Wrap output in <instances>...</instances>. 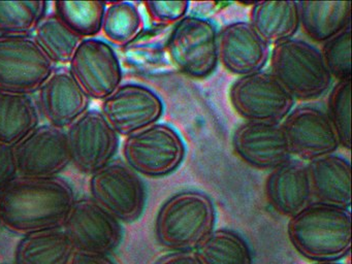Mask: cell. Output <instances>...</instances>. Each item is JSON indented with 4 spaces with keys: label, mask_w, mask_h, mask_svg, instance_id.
Masks as SVG:
<instances>
[{
    "label": "cell",
    "mask_w": 352,
    "mask_h": 264,
    "mask_svg": "<svg viewBox=\"0 0 352 264\" xmlns=\"http://www.w3.org/2000/svg\"><path fill=\"white\" fill-rule=\"evenodd\" d=\"M76 199L74 188L63 177L18 175L0 193L1 226L21 236L61 229Z\"/></svg>",
    "instance_id": "1"
},
{
    "label": "cell",
    "mask_w": 352,
    "mask_h": 264,
    "mask_svg": "<svg viewBox=\"0 0 352 264\" xmlns=\"http://www.w3.org/2000/svg\"><path fill=\"white\" fill-rule=\"evenodd\" d=\"M351 224L349 208L313 201L289 218L287 236L294 250L314 263L339 262L351 251Z\"/></svg>",
    "instance_id": "2"
},
{
    "label": "cell",
    "mask_w": 352,
    "mask_h": 264,
    "mask_svg": "<svg viewBox=\"0 0 352 264\" xmlns=\"http://www.w3.org/2000/svg\"><path fill=\"white\" fill-rule=\"evenodd\" d=\"M215 223V206L209 196L199 191H183L160 206L154 232L164 249L191 252L209 236Z\"/></svg>",
    "instance_id": "3"
},
{
    "label": "cell",
    "mask_w": 352,
    "mask_h": 264,
    "mask_svg": "<svg viewBox=\"0 0 352 264\" xmlns=\"http://www.w3.org/2000/svg\"><path fill=\"white\" fill-rule=\"evenodd\" d=\"M270 65L271 74L294 100H313L322 96L333 80L320 50L302 39H288L274 45Z\"/></svg>",
    "instance_id": "4"
},
{
    "label": "cell",
    "mask_w": 352,
    "mask_h": 264,
    "mask_svg": "<svg viewBox=\"0 0 352 264\" xmlns=\"http://www.w3.org/2000/svg\"><path fill=\"white\" fill-rule=\"evenodd\" d=\"M56 67L32 35L0 34V92L34 94Z\"/></svg>",
    "instance_id": "5"
},
{
    "label": "cell",
    "mask_w": 352,
    "mask_h": 264,
    "mask_svg": "<svg viewBox=\"0 0 352 264\" xmlns=\"http://www.w3.org/2000/svg\"><path fill=\"white\" fill-rule=\"evenodd\" d=\"M124 162L138 175L162 177L176 171L186 155L180 134L168 124H154L125 138Z\"/></svg>",
    "instance_id": "6"
},
{
    "label": "cell",
    "mask_w": 352,
    "mask_h": 264,
    "mask_svg": "<svg viewBox=\"0 0 352 264\" xmlns=\"http://www.w3.org/2000/svg\"><path fill=\"white\" fill-rule=\"evenodd\" d=\"M166 51L181 74L195 80L208 78L219 63L215 25L201 16H184L173 28Z\"/></svg>",
    "instance_id": "7"
},
{
    "label": "cell",
    "mask_w": 352,
    "mask_h": 264,
    "mask_svg": "<svg viewBox=\"0 0 352 264\" xmlns=\"http://www.w3.org/2000/svg\"><path fill=\"white\" fill-rule=\"evenodd\" d=\"M90 198L120 223H133L143 214L146 187L126 163L111 161L90 175Z\"/></svg>",
    "instance_id": "8"
},
{
    "label": "cell",
    "mask_w": 352,
    "mask_h": 264,
    "mask_svg": "<svg viewBox=\"0 0 352 264\" xmlns=\"http://www.w3.org/2000/svg\"><path fill=\"white\" fill-rule=\"evenodd\" d=\"M228 95L234 111L246 122L281 123L294 105V97L267 72L240 76Z\"/></svg>",
    "instance_id": "9"
},
{
    "label": "cell",
    "mask_w": 352,
    "mask_h": 264,
    "mask_svg": "<svg viewBox=\"0 0 352 264\" xmlns=\"http://www.w3.org/2000/svg\"><path fill=\"white\" fill-rule=\"evenodd\" d=\"M71 164L92 175L114 160L119 135L98 109H89L65 129Z\"/></svg>",
    "instance_id": "10"
},
{
    "label": "cell",
    "mask_w": 352,
    "mask_h": 264,
    "mask_svg": "<svg viewBox=\"0 0 352 264\" xmlns=\"http://www.w3.org/2000/svg\"><path fill=\"white\" fill-rule=\"evenodd\" d=\"M67 68L90 99L104 100L122 85L120 60L104 39H82Z\"/></svg>",
    "instance_id": "11"
},
{
    "label": "cell",
    "mask_w": 352,
    "mask_h": 264,
    "mask_svg": "<svg viewBox=\"0 0 352 264\" xmlns=\"http://www.w3.org/2000/svg\"><path fill=\"white\" fill-rule=\"evenodd\" d=\"M63 230L75 252L109 255L122 241L121 223L91 198L76 199Z\"/></svg>",
    "instance_id": "12"
},
{
    "label": "cell",
    "mask_w": 352,
    "mask_h": 264,
    "mask_svg": "<svg viewBox=\"0 0 352 264\" xmlns=\"http://www.w3.org/2000/svg\"><path fill=\"white\" fill-rule=\"evenodd\" d=\"M164 103L154 91L143 85L122 84L102 100L100 113L119 136L131 135L160 121Z\"/></svg>",
    "instance_id": "13"
},
{
    "label": "cell",
    "mask_w": 352,
    "mask_h": 264,
    "mask_svg": "<svg viewBox=\"0 0 352 264\" xmlns=\"http://www.w3.org/2000/svg\"><path fill=\"white\" fill-rule=\"evenodd\" d=\"M14 150L19 177H56L71 164L65 130L50 124H40Z\"/></svg>",
    "instance_id": "14"
},
{
    "label": "cell",
    "mask_w": 352,
    "mask_h": 264,
    "mask_svg": "<svg viewBox=\"0 0 352 264\" xmlns=\"http://www.w3.org/2000/svg\"><path fill=\"white\" fill-rule=\"evenodd\" d=\"M292 156L311 161L335 154L339 140L327 113L304 105L292 109L281 124Z\"/></svg>",
    "instance_id": "15"
},
{
    "label": "cell",
    "mask_w": 352,
    "mask_h": 264,
    "mask_svg": "<svg viewBox=\"0 0 352 264\" xmlns=\"http://www.w3.org/2000/svg\"><path fill=\"white\" fill-rule=\"evenodd\" d=\"M232 142L234 154L253 168L272 170L292 159L281 123L245 122Z\"/></svg>",
    "instance_id": "16"
},
{
    "label": "cell",
    "mask_w": 352,
    "mask_h": 264,
    "mask_svg": "<svg viewBox=\"0 0 352 264\" xmlns=\"http://www.w3.org/2000/svg\"><path fill=\"white\" fill-rule=\"evenodd\" d=\"M87 96L69 68L56 67L36 92V107L47 124L65 130L90 109Z\"/></svg>",
    "instance_id": "17"
},
{
    "label": "cell",
    "mask_w": 352,
    "mask_h": 264,
    "mask_svg": "<svg viewBox=\"0 0 352 264\" xmlns=\"http://www.w3.org/2000/svg\"><path fill=\"white\" fill-rule=\"evenodd\" d=\"M269 58V45L250 23H230L218 32V60L230 74L244 76L261 72Z\"/></svg>",
    "instance_id": "18"
},
{
    "label": "cell",
    "mask_w": 352,
    "mask_h": 264,
    "mask_svg": "<svg viewBox=\"0 0 352 264\" xmlns=\"http://www.w3.org/2000/svg\"><path fill=\"white\" fill-rule=\"evenodd\" d=\"M267 204L278 214L292 218L313 202L306 164L289 159L270 170L265 183Z\"/></svg>",
    "instance_id": "19"
},
{
    "label": "cell",
    "mask_w": 352,
    "mask_h": 264,
    "mask_svg": "<svg viewBox=\"0 0 352 264\" xmlns=\"http://www.w3.org/2000/svg\"><path fill=\"white\" fill-rule=\"evenodd\" d=\"M315 202L343 208L351 206V166L339 155L331 154L306 164Z\"/></svg>",
    "instance_id": "20"
},
{
    "label": "cell",
    "mask_w": 352,
    "mask_h": 264,
    "mask_svg": "<svg viewBox=\"0 0 352 264\" xmlns=\"http://www.w3.org/2000/svg\"><path fill=\"white\" fill-rule=\"evenodd\" d=\"M250 24L267 45L294 38L300 27L298 1L253 2Z\"/></svg>",
    "instance_id": "21"
},
{
    "label": "cell",
    "mask_w": 352,
    "mask_h": 264,
    "mask_svg": "<svg viewBox=\"0 0 352 264\" xmlns=\"http://www.w3.org/2000/svg\"><path fill=\"white\" fill-rule=\"evenodd\" d=\"M300 26L315 43H324L351 24L350 1H298Z\"/></svg>",
    "instance_id": "22"
},
{
    "label": "cell",
    "mask_w": 352,
    "mask_h": 264,
    "mask_svg": "<svg viewBox=\"0 0 352 264\" xmlns=\"http://www.w3.org/2000/svg\"><path fill=\"white\" fill-rule=\"evenodd\" d=\"M40 125L32 95L0 92V142L16 146Z\"/></svg>",
    "instance_id": "23"
},
{
    "label": "cell",
    "mask_w": 352,
    "mask_h": 264,
    "mask_svg": "<svg viewBox=\"0 0 352 264\" xmlns=\"http://www.w3.org/2000/svg\"><path fill=\"white\" fill-rule=\"evenodd\" d=\"M75 250L61 229L40 231L21 237L14 264H69Z\"/></svg>",
    "instance_id": "24"
},
{
    "label": "cell",
    "mask_w": 352,
    "mask_h": 264,
    "mask_svg": "<svg viewBox=\"0 0 352 264\" xmlns=\"http://www.w3.org/2000/svg\"><path fill=\"white\" fill-rule=\"evenodd\" d=\"M203 264H253V255L247 241L228 229H214L195 250Z\"/></svg>",
    "instance_id": "25"
},
{
    "label": "cell",
    "mask_w": 352,
    "mask_h": 264,
    "mask_svg": "<svg viewBox=\"0 0 352 264\" xmlns=\"http://www.w3.org/2000/svg\"><path fill=\"white\" fill-rule=\"evenodd\" d=\"M32 37L56 66L69 65L82 41L53 12L43 19Z\"/></svg>",
    "instance_id": "26"
},
{
    "label": "cell",
    "mask_w": 352,
    "mask_h": 264,
    "mask_svg": "<svg viewBox=\"0 0 352 264\" xmlns=\"http://www.w3.org/2000/svg\"><path fill=\"white\" fill-rule=\"evenodd\" d=\"M144 25L143 16L135 2H107L102 33L110 45H129L141 34Z\"/></svg>",
    "instance_id": "27"
},
{
    "label": "cell",
    "mask_w": 352,
    "mask_h": 264,
    "mask_svg": "<svg viewBox=\"0 0 352 264\" xmlns=\"http://www.w3.org/2000/svg\"><path fill=\"white\" fill-rule=\"evenodd\" d=\"M106 6L104 1H55L53 14L80 38H94L102 32Z\"/></svg>",
    "instance_id": "28"
},
{
    "label": "cell",
    "mask_w": 352,
    "mask_h": 264,
    "mask_svg": "<svg viewBox=\"0 0 352 264\" xmlns=\"http://www.w3.org/2000/svg\"><path fill=\"white\" fill-rule=\"evenodd\" d=\"M47 1H0V34L32 35L48 14Z\"/></svg>",
    "instance_id": "29"
},
{
    "label": "cell",
    "mask_w": 352,
    "mask_h": 264,
    "mask_svg": "<svg viewBox=\"0 0 352 264\" xmlns=\"http://www.w3.org/2000/svg\"><path fill=\"white\" fill-rule=\"evenodd\" d=\"M327 117L335 129L340 146L351 148V80H340L329 91Z\"/></svg>",
    "instance_id": "30"
},
{
    "label": "cell",
    "mask_w": 352,
    "mask_h": 264,
    "mask_svg": "<svg viewBox=\"0 0 352 264\" xmlns=\"http://www.w3.org/2000/svg\"><path fill=\"white\" fill-rule=\"evenodd\" d=\"M320 53L331 78H336L337 82L351 80V28L350 27L322 43Z\"/></svg>",
    "instance_id": "31"
},
{
    "label": "cell",
    "mask_w": 352,
    "mask_h": 264,
    "mask_svg": "<svg viewBox=\"0 0 352 264\" xmlns=\"http://www.w3.org/2000/svg\"><path fill=\"white\" fill-rule=\"evenodd\" d=\"M146 12L152 24L160 26L176 25L186 16L188 1H145Z\"/></svg>",
    "instance_id": "32"
},
{
    "label": "cell",
    "mask_w": 352,
    "mask_h": 264,
    "mask_svg": "<svg viewBox=\"0 0 352 264\" xmlns=\"http://www.w3.org/2000/svg\"><path fill=\"white\" fill-rule=\"evenodd\" d=\"M17 177V162L14 146L0 142V193Z\"/></svg>",
    "instance_id": "33"
},
{
    "label": "cell",
    "mask_w": 352,
    "mask_h": 264,
    "mask_svg": "<svg viewBox=\"0 0 352 264\" xmlns=\"http://www.w3.org/2000/svg\"><path fill=\"white\" fill-rule=\"evenodd\" d=\"M154 264H203L195 251L170 252L160 258Z\"/></svg>",
    "instance_id": "34"
},
{
    "label": "cell",
    "mask_w": 352,
    "mask_h": 264,
    "mask_svg": "<svg viewBox=\"0 0 352 264\" xmlns=\"http://www.w3.org/2000/svg\"><path fill=\"white\" fill-rule=\"evenodd\" d=\"M69 264H116L109 255H96V254H86L75 252Z\"/></svg>",
    "instance_id": "35"
},
{
    "label": "cell",
    "mask_w": 352,
    "mask_h": 264,
    "mask_svg": "<svg viewBox=\"0 0 352 264\" xmlns=\"http://www.w3.org/2000/svg\"><path fill=\"white\" fill-rule=\"evenodd\" d=\"M314 264H343V263H340V262H321V263H314Z\"/></svg>",
    "instance_id": "36"
},
{
    "label": "cell",
    "mask_w": 352,
    "mask_h": 264,
    "mask_svg": "<svg viewBox=\"0 0 352 264\" xmlns=\"http://www.w3.org/2000/svg\"><path fill=\"white\" fill-rule=\"evenodd\" d=\"M0 226H1V221H0Z\"/></svg>",
    "instance_id": "37"
}]
</instances>
